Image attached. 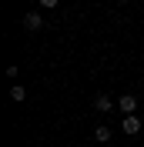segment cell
<instances>
[{
	"mask_svg": "<svg viewBox=\"0 0 144 147\" xmlns=\"http://www.w3.org/2000/svg\"><path fill=\"white\" fill-rule=\"evenodd\" d=\"M141 117H137V114H127V117H121V130H124L127 137H137V134H141Z\"/></svg>",
	"mask_w": 144,
	"mask_h": 147,
	"instance_id": "6da1fadb",
	"label": "cell"
},
{
	"mask_svg": "<svg viewBox=\"0 0 144 147\" xmlns=\"http://www.w3.org/2000/svg\"><path fill=\"white\" fill-rule=\"evenodd\" d=\"M24 30H30V34L44 30V17H40V10H27V13H24Z\"/></svg>",
	"mask_w": 144,
	"mask_h": 147,
	"instance_id": "7a4b0ae2",
	"label": "cell"
},
{
	"mask_svg": "<svg viewBox=\"0 0 144 147\" xmlns=\"http://www.w3.org/2000/svg\"><path fill=\"white\" fill-rule=\"evenodd\" d=\"M117 107H121V114H137V97L134 94H121V100H117Z\"/></svg>",
	"mask_w": 144,
	"mask_h": 147,
	"instance_id": "3957f363",
	"label": "cell"
},
{
	"mask_svg": "<svg viewBox=\"0 0 144 147\" xmlns=\"http://www.w3.org/2000/svg\"><path fill=\"white\" fill-rule=\"evenodd\" d=\"M94 107H97L101 114H111V110H114V100H111L107 94H97V97H94Z\"/></svg>",
	"mask_w": 144,
	"mask_h": 147,
	"instance_id": "277c9868",
	"label": "cell"
},
{
	"mask_svg": "<svg viewBox=\"0 0 144 147\" xmlns=\"http://www.w3.org/2000/svg\"><path fill=\"white\" fill-rule=\"evenodd\" d=\"M10 100H17V104H24V100H27V90H24V84H14V87H10Z\"/></svg>",
	"mask_w": 144,
	"mask_h": 147,
	"instance_id": "5b68a950",
	"label": "cell"
},
{
	"mask_svg": "<svg viewBox=\"0 0 144 147\" xmlns=\"http://www.w3.org/2000/svg\"><path fill=\"white\" fill-rule=\"evenodd\" d=\"M94 140H97V144H107V140H111V127H107V124H101V127L94 130Z\"/></svg>",
	"mask_w": 144,
	"mask_h": 147,
	"instance_id": "8992f818",
	"label": "cell"
},
{
	"mask_svg": "<svg viewBox=\"0 0 144 147\" xmlns=\"http://www.w3.org/2000/svg\"><path fill=\"white\" fill-rule=\"evenodd\" d=\"M37 3H40V7H44V10H54L57 3H60V0H37Z\"/></svg>",
	"mask_w": 144,
	"mask_h": 147,
	"instance_id": "52a82bcc",
	"label": "cell"
},
{
	"mask_svg": "<svg viewBox=\"0 0 144 147\" xmlns=\"http://www.w3.org/2000/svg\"><path fill=\"white\" fill-rule=\"evenodd\" d=\"M121 3H131V0H121Z\"/></svg>",
	"mask_w": 144,
	"mask_h": 147,
	"instance_id": "ba28073f",
	"label": "cell"
}]
</instances>
